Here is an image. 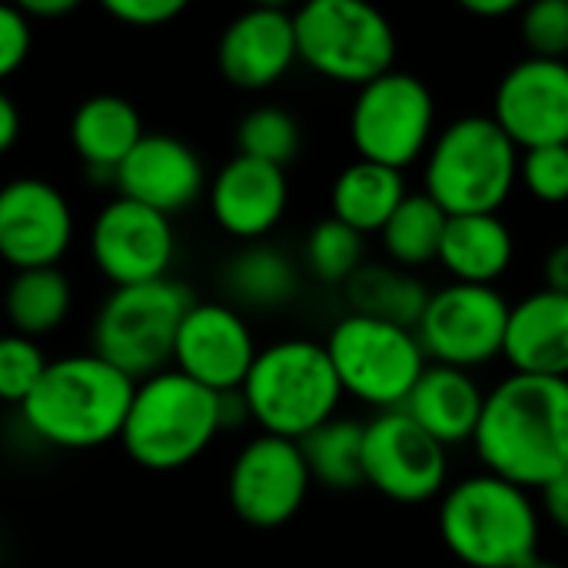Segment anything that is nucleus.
I'll return each mask as SVG.
<instances>
[{"label":"nucleus","instance_id":"7ed1b4c3","mask_svg":"<svg viewBox=\"0 0 568 568\" xmlns=\"http://www.w3.org/2000/svg\"><path fill=\"white\" fill-rule=\"evenodd\" d=\"M439 536L469 568H526L539 559V506L493 473L466 476L443 493Z\"/></svg>","mask_w":568,"mask_h":568},{"label":"nucleus","instance_id":"9b49d317","mask_svg":"<svg viewBox=\"0 0 568 568\" xmlns=\"http://www.w3.org/2000/svg\"><path fill=\"white\" fill-rule=\"evenodd\" d=\"M509 313L513 306L496 286L449 283L429 293L416 336L429 363L469 373L503 356Z\"/></svg>","mask_w":568,"mask_h":568},{"label":"nucleus","instance_id":"20e7f679","mask_svg":"<svg viewBox=\"0 0 568 568\" xmlns=\"http://www.w3.org/2000/svg\"><path fill=\"white\" fill-rule=\"evenodd\" d=\"M243 396L253 423L266 436L300 443L339 416L346 393L323 343L280 339L256 353Z\"/></svg>","mask_w":568,"mask_h":568},{"label":"nucleus","instance_id":"393cba45","mask_svg":"<svg viewBox=\"0 0 568 568\" xmlns=\"http://www.w3.org/2000/svg\"><path fill=\"white\" fill-rule=\"evenodd\" d=\"M406 196L409 193H406V180L399 170L356 160L336 176L329 206H333V220L366 236V233H383V226L393 220V213L399 210Z\"/></svg>","mask_w":568,"mask_h":568},{"label":"nucleus","instance_id":"e433bc0d","mask_svg":"<svg viewBox=\"0 0 568 568\" xmlns=\"http://www.w3.org/2000/svg\"><path fill=\"white\" fill-rule=\"evenodd\" d=\"M110 17L130 27H163L186 10L183 0H106Z\"/></svg>","mask_w":568,"mask_h":568},{"label":"nucleus","instance_id":"f257e3e1","mask_svg":"<svg viewBox=\"0 0 568 568\" xmlns=\"http://www.w3.org/2000/svg\"><path fill=\"white\" fill-rule=\"evenodd\" d=\"M473 446L486 473L529 493L549 486L568 469V379L506 376L486 393Z\"/></svg>","mask_w":568,"mask_h":568},{"label":"nucleus","instance_id":"f704fd0d","mask_svg":"<svg viewBox=\"0 0 568 568\" xmlns=\"http://www.w3.org/2000/svg\"><path fill=\"white\" fill-rule=\"evenodd\" d=\"M529 57L568 60V0H536L519 20Z\"/></svg>","mask_w":568,"mask_h":568},{"label":"nucleus","instance_id":"f3484780","mask_svg":"<svg viewBox=\"0 0 568 568\" xmlns=\"http://www.w3.org/2000/svg\"><path fill=\"white\" fill-rule=\"evenodd\" d=\"M260 346L250 323L226 303H193L176 333L173 363L193 383L230 393L243 389Z\"/></svg>","mask_w":568,"mask_h":568},{"label":"nucleus","instance_id":"58836bf2","mask_svg":"<svg viewBox=\"0 0 568 568\" xmlns=\"http://www.w3.org/2000/svg\"><path fill=\"white\" fill-rule=\"evenodd\" d=\"M542 273H546V290L568 296V240L556 243L549 250V256L542 263Z\"/></svg>","mask_w":568,"mask_h":568},{"label":"nucleus","instance_id":"72a5a7b5","mask_svg":"<svg viewBox=\"0 0 568 568\" xmlns=\"http://www.w3.org/2000/svg\"><path fill=\"white\" fill-rule=\"evenodd\" d=\"M519 183L539 203H568V143L526 150L519 156Z\"/></svg>","mask_w":568,"mask_h":568},{"label":"nucleus","instance_id":"c9c22d12","mask_svg":"<svg viewBox=\"0 0 568 568\" xmlns=\"http://www.w3.org/2000/svg\"><path fill=\"white\" fill-rule=\"evenodd\" d=\"M30 53V20L17 3H0V80H7Z\"/></svg>","mask_w":568,"mask_h":568},{"label":"nucleus","instance_id":"1a4fd4ad","mask_svg":"<svg viewBox=\"0 0 568 568\" xmlns=\"http://www.w3.org/2000/svg\"><path fill=\"white\" fill-rule=\"evenodd\" d=\"M346 396L389 413L403 409L429 359L416 329L349 313L323 343Z\"/></svg>","mask_w":568,"mask_h":568},{"label":"nucleus","instance_id":"2eb2a0df","mask_svg":"<svg viewBox=\"0 0 568 568\" xmlns=\"http://www.w3.org/2000/svg\"><path fill=\"white\" fill-rule=\"evenodd\" d=\"M73 240L70 200L40 176H17L0 186V260L20 270L57 266Z\"/></svg>","mask_w":568,"mask_h":568},{"label":"nucleus","instance_id":"6e6552de","mask_svg":"<svg viewBox=\"0 0 568 568\" xmlns=\"http://www.w3.org/2000/svg\"><path fill=\"white\" fill-rule=\"evenodd\" d=\"M293 20L300 60L333 83L359 90L396 70V30L366 0H310Z\"/></svg>","mask_w":568,"mask_h":568},{"label":"nucleus","instance_id":"ddd939ff","mask_svg":"<svg viewBox=\"0 0 568 568\" xmlns=\"http://www.w3.org/2000/svg\"><path fill=\"white\" fill-rule=\"evenodd\" d=\"M313 476L300 443L260 433L250 439L230 469V506L253 529L286 526L306 503Z\"/></svg>","mask_w":568,"mask_h":568},{"label":"nucleus","instance_id":"f03ea898","mask_svg":"<svg viewBox=\"0 0 568 568\" xmlns=\"http://www.w3.org/2000/svg\"><path fill=\"white\" fill-rule=\"evenodd\" d=\"M136 379L97 353L50 359L37 389L20 406L23 426L57 449H93L120 439Z\"/></svg>","mask_w":568,"mask_h":568},{"label":"nucleus","instance_id":"b1692460","mask_svg":"<svg viewBox=\"0 0 568 568\" xmlns=\"http://www.w3.org/2000/svg\"><path fill=\"white\" fill-rule=\"evenodd\" d=\"M146 136L136 106L116 93L87 97L70 116V143L80 160L103 176H113L116 166L133 153V146Z\"/></svg>","mask_w":568,"mask_h":568},{"label":"nucleus","instance_id":"ea45409f","mask_svg":"<svg viewBox=\"0 0 568 568\" xmlns=\"http://www.w3.org/2000/svg\"><path fill=\"white\" fill-rule=\"evenodd\" d=\"M243 423H253L243 389L220 393V433H223V429H240Z\"/></svg>","mask_w":568,"mask_h":568},{"label":"nucleus","instance_id":"a19ab883","mask_svg":"<svg viewBox=\"0 0 568 568\" xmlns=\"http://www.w3.org/2000/svg\"><path fill=\"white\" fill-rule=\"evenodd\" d=\"M20 136V110L10 93L0 90V153H7Z\"/></svg>","mask_w":568,"mask_h":568},{"label":"nucleus","instance_id":"bb28decb","mask_svg":"<svg viewBox=\"0 0 568 568\" xmlns=\"http://www.w3.org/2000/svg\"><path fill=\"white\" fill-rule=\"evenodd\" d=\"M223 286L240 306L250 310H280L296 300L300 293V270L296 263L266 243H253L240 250L226 270H223Z\"/></svg>","mask_w":568,"mask_h":568},{"label":"nucleus","instance_id":"c85d7f7f","mask_svg":"<svg viewBox=\"0 0 568 568\" xmlns=\"http://www.w3.org/2000/svg\"><path fill=\"white\" fill-rule=\"evenodd\" d=\"M363 433L366 423H356L349 416H336L313 429L306 439H300V453L306 459V469L313 483L326 489H356L363 483Z\"/></svg>","mask_w":568,"mask_h":568},{"label":"nucleus","instance_id":"37998d69","mask_svg":"<svg viewBox=\"0 0 568 568\" xmlns=\"http://www.w3.org/2000/svg\"><path fill=\"white\" fill-rule=\"evenodd\" d=\"M463 10L483 20H503V17H513L519 3L516 0H463Z\"/></svg>","mask_w":568,"mask_h":568},{"label":"nucleus","instance_id":"79ce46f5","mask_svg":"<svg viewBox=\"0 0 568 568\" xmlns=\"http://www.w3.org/2000/svg\"><path fill=\"white\" fill-rule=\"evenodd\" d=\"M17 7L23 10L27 20H33V17H40V20L50 17V20H53V17L73 13V10H77V0H20Z\"/></svg>","mask_w":568,"mask_h":568},{"label":"nucleus","instance_id":"4468645a","mask_svg":"<svg viewBox=\"0 0 568 568\" xmlns=\"http://www.w3.org/2000/svg\"><path fill=\"white\" fill-rule=\"evenodd\" d=\"M176 253V233L170 216L133 203L126 196L110 200L90 226L93 266L120 290L166 280Z\"/></svg>","mask_w":568,"mask_h":568},{"label":"nucleus","instance_id":"cd10ccee","mask_svg":"<svg viewBox=\"0 0 568 568\" xmlns=\"http://www.w3.org/2000/svg\"><path fill=\"white\" fill-rule=\"evenodd\" d=\"M73 306V286L57 266H40V270H20L13 273L7 293H3V310L20 336H43L63 326Z\"/></svg>","mask_w":568,"mask_h":568},{"label":"nucleus","instance_id":"a211bd4d","mask_svg":"<svg viewBox=\"0 0 568 568\" xmlns=\"http://www.w3.org/2000/svg\"><path fill=\"white\" fill-rule=\"evenodd\" d=\"M296 60V20L276 3H260L233 17L216 47L220 73L240 90H266L280 83Z\"/></svg>","mask_w":568,"mask_h":568},{"label":"nucleus","instance_id":"dca6fc26","mask_svg":"<svg viewBox=\"0 0 568 568\" xmlns=\"http://www.w3.org/2000/svg\"><path fill=\"white\" fill-rule=\"evenodd\" d=\"M493 120L519 153L568 143V60L526 57L509 67L496 87Z\"/></svg>","mask_w":568,"mask_h":568},{"label":"nucleus","instance_id":"4c0bfd02","mask_svg":"<svg viewBox=\"0 0 568 568\" xmlns=\"http://www.w3.org/2000/svg\"><path fill=\"white\" fill-rule=\"evenodd\" d=\"M539 493H542V513H546V519L556 529L568 532V469L559 473L549 486H542Z\"/></svg>","mask_w":568,"mask_h":568},{"label":"nucleus","instance_id":"0eeeda50","mask_svg":"<svg viewBox=\"0 0 568 568\" xmlns=\"http://www.w3.org/2000/svg\"><path fill=\"white\" fill-rule=\"evenodd\" d=\"M196 300L176 280L113 290L93 320V353L130 379H150L173 363L176 333Z\"/></svg>","mask_w":568,"mask_h":568},{"label":"nucleus","instance_id":"c756f323","mask_svg":"<svg viewBox=\"0 0 568 568\" xmlns=\"http://www.w3.org/2000/svg\"><path fill=\"white\" fill-rule=\"evenodd\" d=\"M446 223H449V213L433 196L409 193L379 233L386 256L403 270H416V266L439 260Z\"/></svg>","mask_w":568,"mask_h":568},{"label":"nucleus","instance_id":"7c9ffc66","mask_svg":"<svg viewBox=\"0 0 568 568\" xmlns=\"http://www.w3.org/2000/svg\"><path fill=\"white\" fill-rule=\"evenodd\" d=\"M303 146V130L283 106H256L236 126V153L286 170Z\"/></svg>","mask_w":568,"mask_h":568},{"label":"nucleus","instance_id":"9d476101","mask_svg":"<svg viewBox=\"0 0 568 568\" xmlns=\"http://www.w3.org/2000/svg\"><path fill=\"white\" fill-rule=\"evenodd\" d=\"M349 140L359 160L399 173L423 160L436 140V97L426 80L389 70L359 87L349 110Z\"/></svg>","mask_w":568,"mask_h":568},{"label":"nucleus","instance_id":"4be33fe9","mask_svg":"<svg viewBox=\"0 0 568 568\" xmlns=\"http://www.w3.org/2000/svg\"><path fill=\"white\" fill-rule=\"evenodd\" d=\"M403 409L416 426H423L436 443L449 449L476 439L486 409V393L473 379V373L429 363Z\"/></svg>","mask_w":568,"mask_h":568},{"label":"nucleus","instance_id":"39448f33","mask_svg":"<svg viewBox=\"0 0 568 568\" xmlns=\"http://www.w3.org/2000/svg\"><path fill=\"white\" fill-rule=\"evenodd\" d=\"M519 146L493 116L473 113L443 126L426 153V196L449 216L499 213L519 183Z\"/></svg>","mask_w":568,"mask_h":568},{"label":"nucleus","instance_id":"2f4dec72","mask_svg":"<svg viewBox=\"0 0 568 568\" xmlns=\"http://www.w3.org/2000/svg\"><path fill=\"white\" fill-rule=\"evenodd\" d=\"M366 256V243L356 230H349L339 220H323L306 236V270L329 286H346L359 270Z\"/></svg>","mask_w":568,"mask_h":568},{"label":"nucleus","instance_id":"a878e982","mask_svg":"<svg viewBox=\"0 0 568 568\" xmlns=\"http://www.w3.org/2000/svg\"><path fill=\"white\" fill-rule=\"evenodd\" d=\"M429 293L433 290H426V283L416 280L409 270L383 263H363V270L346 283V300L353 313L386 320L406 329L419 326Z\"/></svg>","mask_w":568,"mask_h":568},{"label":"nucleus","instance_id":"f8f14e48","mask_svg":"<svg viewBox=\"0 0 568 568\" xmlns=\"http://www.w3.org/2000/svg\"><path fill=\"white\" fill-rule=\"evenodd\" d=\"M449 456L406 409L376 413L363 433V483L379 496L419 506L446 493Z\"/></svg>","mask_w":568,"mask_h":568},{"label":"nucleus","instance_id":"423d86ee","mask_svg":"<svg viewBox=\"0 0 568 568\" xmlns=\"http://www.w3.org/2000/svg\"><path fill=\"white\" fill-rule=\"evenodd\" d=\"M220 433V393L193 383L180 369H163L136 383L120 443L143 469H180L206 453Z\"/></svg>","mask_w":568,"mask_h":568},{"label":"nucleus","instance_id":"412c9836","mask_svg":"<svg viewBox=\"0 0 568 568\" xmlns=\"http://www.w3.org/2000/svg\"><path fill=\"white\" fill-rule=\"evenodd\" d=\"M503 356L523 376L568 379V296L536 290L509 313Z\"/></svg>","mask_w":568,"mask_h":568},{"label":"nucleus","instance_id":"c03bdc74","mask_svg":"<svg viewBox=\"0 0 568 568\" xmlns=\"http://www.w3.org/2000/svg\"><path fill=\"white\" fill-rule=\"evenodd\" d=\"M526 568H566V566H559V562H549V559H542V556H539L532 566H526Z\"/></svg>","mask_w":568,"mask_h":568},{"label":"nucleus","instance_id":"aec40b11","mask_svg":"<svg viewBox=\"0 0 568 568\" xmlns=\"http://www.w3.org/2000/svg\"><path fill=\"white\" fill-rule=\"evenodd\" d=\"M290 203L286 170L253 160L233 156L226 160L210 183V210L213 220L236 240H260L283 220Z\"/></svg>","mask_w":568,"mask_h":568},{"label":"nucleus","instance_id":"473e14b6","mask_svg":"<svg viewBox=\"0 0 568 568\" xmlns=\"http://www.w3.org/2000/svg\"><path fill=\"white\" fill-rule=\"evenodd\" d=\"M50 359L37 346V339L20 333L0 336V399L23 406L27 396L37 389L40 376L47 373Z\"/></svg>","mask_w":568,"mask_h":568},{"label":"nucleus","instance_id":"6ab92c4d","mask_svg":"<svg viewBox=\"0 0 568 568\" xmlns=\"http://www.w3.org/2000/svg\"><path fill=\"white\" fill-rule=\"evenodd\" d=\"M113 183L120 196L173 216L200 200L206 190V170L186 140L173 133H146L116 166Z\"/></svg>","mask_w":568,"mask_h":568},{"label":"nucleus","instance_id":"5701e85b","mask_svg":"<svg viewBox=\"0 0 568 568\" xmlns=\"http://www.w3.org/2000/svg\"><path fill=\"white\" fill-rule=\"evenodd\" d=\"M516 260V236L499 213L449 216L446 236L439 246V263L453 283L496 286Z\"/></svg>","mask_w":568,"mask_h":568}]
</instances>
